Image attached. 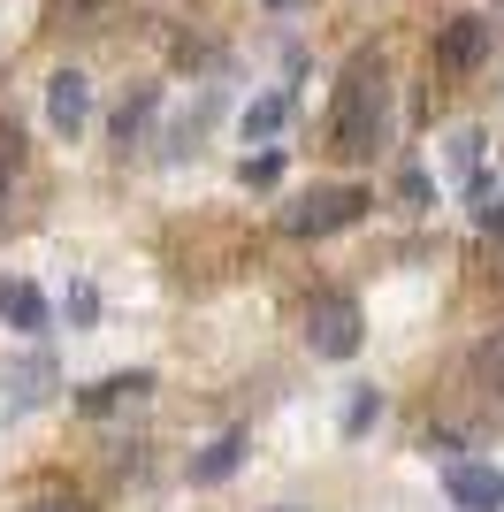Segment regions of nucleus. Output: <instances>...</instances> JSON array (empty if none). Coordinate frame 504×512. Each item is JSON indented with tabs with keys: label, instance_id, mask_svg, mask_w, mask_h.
Masks as SVG:
<instances>
[{
	"label": "nucleus",
	"instance_id": "4",
	"mask_svg": "<svg viewBox=\"0 0 504 512\" xmlns=\"http://www.w3.org/2000/svg\"><path fill=\"white\" fill-rule=\"evenodd\" d=\"M489 54H497V31H489V16H451V23L436 31V46H428L436 77H474Z\"/></svg>",
	"mask_w": 504,
	"mask_h": 512
},
{
	"label": "nucleus",
	"instance_id": "21",
	"mask_svg": "<svg viewBox=\"0 0 504 512\" xmlns=\"http://www.w3.org/2000/svg\"><path fill=\"white\" fill-rule=\"evenodd\" d=\"M62 8H77V16H92V8H107V0H62Z\"/></svg>",
	"mask_w": 504,
	"mask_h": 512
},
{
	"label": "nucleus",
	"instance_id": "17",
	"mask_svg": "<svg viewBox=\"0 0 504 512\" xmlns=\"http://www.w3.org/2000/svg\"><path fill=\"white\" fill-rule=\"evenodd\" d=\"M375 421H382V398H375V390H352V406H344V436H367Z\"/></svg>",
	"mask_w": 504,
	"mask_h": 512
},
{
	"label": "nucleus",
	"instance_id": "11",
	"mask_svg": "<svg viewBox=\"0 0 504 512\" xmlns=\"http://www.w3.org/2000/svg\"><path fill=\"white\" fill-rule=\"evenodd\" d=\"M466 383L482 390V398H504V321L474 344V352H466Z\"/></svg>",
	"mask_w": 504,
	"mask_h": 512
},
{
	"label": "nucleus",
	"instance_id": "10",
	"mask_svg": "<svg viewBox=\"0 0 504 512\" xmlns=\"http://www.w3.org/2000/svg\"><path fill=\"white\" fill-rule=\"evenodd\" d=\"M466 214H474V230H504V169L466 176Z\"/></svg>",
	"mask_w": 504,
	"mask_h": 512
},
{
	"label": "nucleus",
	"instance_id": "8",
	"mask_svg": "<svg viewBox=\"0 0 504 512\" xmlns=\"http://www.w3.org/2000/svg\"><path fill=\"white\" fill-rule=\"evenodd\" d=\"M0 321H8L16 337H39L46 321H54V306H46V291L31 276H8V283H0Z\"/></svg>",
	"mask_w": 504,
	"mask_h": 512
},
{
	"label": "nucleus",
	"instance_id": "12",
	"mask_svg": "<svg viewBox=\"0 0 504 512\" xmlns=\"http://www.w3.org/2000/svg\"><path fill=\"white\" fill-rule=\"evenodd\" d=\"M245 444H252L245 428H230V436H214V444L199 451V459H191V482H230V474H237V459H245Z\"/></svg>",
	"mask_w": 504,
	"mask_h": 512
},
{
	"label": "nucleus",
	"instance_id": "5",
	"mask_svg": "<svg viewBox=\"0 0 504 512\" xmlns=\"http://www.w3.org/2000/svg\"><path fill=\"white\" fill-rule=\"evenodd\" d=\"M54 390H62V367L46 360V352H31L23 367H8V375H0V421H23V413L46 406Z\"/></svg>",
	"mask_w": 504,
	"mask_h": 512
},
{
	"label": "nucleus",
	"instance_id": "20",
	"mask_svg": "<svg viewBox=\"0 0 504 512\" xmlns=\"http://www.w3.org/2000/svg\"><path fill=\"white\" fill-rule=\"evenodd\" d=\"M23 512H84V505H77V497H31Z\"/></svg>",
	"mask_w": 504,
	"mask_h": 512
},
{
	"label": "nucleus",
	"instance_id": "7",
	"mask_svg": "<svg viewBox=\"0 0 504 512\" xmlns=\"http://www.w3.org/2000/svg\"><path fill=\"white\" fill-rule=\"evenodd\" d=\"M46 123H54V138H84V123H92V77L84 69L46 77Z\"/></svg>",
	"mask_w": 504,
	"mask_h": 512
},
{
	"label": "nucleus",
	"instance_id": "13",
	"mask_svg": "<svg viewBox=\"0 0 504 512\" xmlns=\"http://www.w3.org/2000/svg\"><path fill=\"white\" fill-rule=\"evenodd\" d=\"M283 123H291V100H283V92H260V100L245 107V123H237V130H245L252 146H268V138H275Z\"/></svg>",
	"mask_w": 504,
	"mask_h": 512
},
{
	"label": "nucleus",
	"instance_id": "19",
	"mask_svg": "<svg viewBox=\"0 0 504 512\" xmlns=\"http://www.w3.org/2000/svg\"><path fill=\"white\" fill-rule=\"evenodd\" d=\"M398 192H405V207H428V169H405Z\"/></svg>",
	"mask_w": 504,
	"mask_h": 512
},
{
	"label": "nucleus",
	"instance_id": "1",
	"mask_svg": "<svg viewBox=\"0 0 504 512\" xmlns=\"http://www.w3.org/2000/svg\"><path fill=\"white\" fill-rule=\"evenodd\" d=\"M390 130H398V92H390V62H382L375 46H359L344 77H336V100H329V153L336 161H375L390 146Z\"/></svg>",
	"mask_w": 504,
	"mask_h": 512
},
{
	"label": "nucleus",
	"instance_id": "6",
	"mask_svg": "<svg viewBox=\"0 0 504 512\" xmlns=\"http://www.w3.org/2000/svg\"><path fill=\"white\" fill-rule=\"evenodd\" d=\"M443 497L459 512H504V467H489V459H451V467H443Z\"/></svg>",
	"mask_w": 504,
	"mask_h": 512
},
{
	"label": "nucleus",
	"instance_id": "2",
	"mask_svg": "<svg viewBox=\"0 0 504 512\" xmlns=\"http://www.w3.org/2000/svg\"><path fill=\"white\" fill-rule=\"evenodd\" d=\"M367 207H375L367 184H314L306 199L283 207V237H336V230H352Z\"/></svg>",
	"mask_w": 504,
	"mask_h": 512
},
{
	"label": "nucleus",
	"instance_id": "9",
	"mask_svg": "<svg viewBox=\"0 0 504 512\" xmlns=\"http://www.w3.org/2000/svg\"><path fill=\"white\" fill-rule=\"evenodd\" d=\"M138 398H153V375H146V367H115V375H100L92 390H77L84 413H115V406H138Z\"/></svg>",
	"mask_w": 504,
	"mask_h": 512
},
{
	"label": "nucleus",
	"instance_id": "14",
	"mask_svg": "<svg viewBox=\"0 0 504 512\" xmlns=\"http://www.w3.org/2000/svg\"><path fill=\"white\" fill-rule=\"evenodd\" d=\"M153 107H161V92H138V100H123V115H115V153H130L138 138H146V123H153Z\"/></svg>",
	"mask_w": 504,
	"mask_h": 512
},
{
	"label": "nucleus",
	"instance_id": "16",
	"mask_svg": "<svg viewBox=\"0 0 504 512\" xmlns=\"http://www.w3.org/2000/svg\"><path fill=\"white\" fill-rule=\"evenodd\" d=\"M275 176H283V153H275V146L245 153V192H275Z\"/></svg>",
	"mask_w": 504,
	"mask_h": 512
},
{
	"label": "nucleus",
	"instance_id": "15",
	"mask_svg": "<svg viewBox=\"0 0 504 512\" xmlns=\"http://www.w3.org/2000/svg\"><path fill=\"white\" fill-rule=\"evenodd\" d=\"M23 161H31V146H23V123H16V115H0V192L23 176Z\"/></svg>",
	"mask_w": 504,
	"mask_h": 512
},
{
	"label": "nucleus",
	"instance_id": "18",
	"mask_svg": "<svg viewBox=\"0 0 504 512\" xmlns=\"http://www.w3.org/2000/svg\"><path fill=\"white\" fill-rule=\"evenodd\" d=\"M69 329H100V291L92 283H69Z\"/></svg>",
	"mask_w": 504,
	"mask_h": 512
},
{
	"label": "nucleus",
	"instance_id": "3",
	"mask_svg": "<svg viewBox=\"0 0 504 512\" xmlns=\"http://www.w3.org/2000/svg\"><path fill=\"white\" fill-rule=\"evenodd\" d=\"M306 344H314V360H352L367 344V314H359L352 291H321L306 306Z\"/></svg>",
	"mask_w": 504,
	"mask_h": 512
}]
</instances>
